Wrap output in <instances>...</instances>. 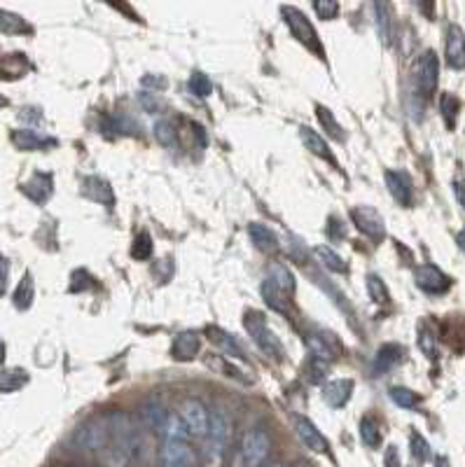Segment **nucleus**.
Returning <instances> with one entry per match:
<instances>
[{
    "label": "nucleus",
    "mask_w": 465,
    "mask_h": 467,
    "mask_svg": "<svg viewBox=\"0 0 465 467\" xmlns=\"http://www.w3.org/2000/svg\"><path fill=\"white\" fill-rule=\"evenodd\" d=\"M384 180L388 192L393 194V199L402 206H409L412 203V178L404 171H386Z\"/></svg>",
    "instance_id": "nucleus-18"
},
{
    "label": "nucleus",
    "mask_w": 465,
    "mask_h": 467,
    "mask_svg": "<svg viewBox=\"0 0 465 467\" xmlns=\"http://www.w3.org/2000/svg\"><path fill=\"white\" fill-rule=\"evenodd\" d=\"M5 355H7V346H5L3 339H0V364L5 362Z\"/></svg>",
    "instance_id": "nucleus-52"
},
{
    "label": "nucleus",
    "mask_w": 465,
    "mask_h": 467,
    "mask_svg": "<svg viewBox=\"0 0 465 467\" xmlns=\"http://www.w3.org/2000/svg\"><path fill=\"white\" fill-rule=\"evenodd\" d=\"M162 435H164V441H190V437H192L188 426H185L178 414H168Z\"/></svg>",
    "instance_id": "nucleus-27"
},
{
    "label": "nucleus",
    "mask_w": 465,
    "mask_h": 467,
    "mask_svg": "<svg viewBox=\"0 0 465 467\" xmlns=\"http://www.w3.org/2000/svg\"><path fill=\"white\" fill-rule=\"evenodd\" d=\"M272 453V437L265 428H250L239 446V467H260Z\"/></svg>",
    "instance_id": "nucleus-3"
},
{
    "label": "nucleus",
    "mask_w": 465,
    "mask_h": 467,
    "mask_svg": "<svg viewBox=\"0 0 465 467\" xmlns=\"http://www.w3.org/2000/svg\"><path fill=\"white\" fill-rule=\"evenodd\" d=\"M199 348H201V337L199 332L194 329H185V332H178L173 339V346H171V355L175 360H183V362H190L199 355Z\"/></svg>",
    "instance_id": "nucleus-15"
},
{
    "label": "nucleus",
    "mask_w": 465,
    "mask_h": 467,
    "mask_svg": "<svg viewBox=\"0 0 465 467\" xmlns=\"http://www.w3.org/2000/svg\"><path fill=\"white\" fill-rule=\"evenodd\" d=\"M33 294H36V285H33V276L31 274H24V278L19 280L14 290V307L19 311H26L31 309L33 304Z\"/></svg>",
    "instance_id": "nucleus-29"
},
{
    "label": "nucleus",
    "mask_w": 465,
    "mask_h": 467,
    "mask_svg": "<svg viewBox=\"0 0 465 467\" xmlns=\"http://www.w3.org/2000/svg\"><path fill=\"white\" fill-rule=\"evenodd\" d=\"M262 297H265V302L274 311H278V313H285L287 307H290V299H287V294H283L281 290H276V287L269 283V280L262 283Z\"/></svg>",
    "instance_id": "nucleus-32"
},
{
    "label": "nucleus",
    "mask_w": 465,
    "mask_h": 467,
    "mask_svg": "<svg viewBox=\"0 0 465 467\" xmlns=\"http://www.w3.org/2000/svg\"><path fill=\"white\" fill-rule=\"evenodd\" d=\"M243 325H246L248 334L252 337V342L260 348L262 353L267 355V358H281L283 355V344L281 339L276 337V332L272 327L267 325V320L262 313H246V320H243Z\"/></svg>",
    "instance_id": "nucleus-4"
},
{
    "label": "nucleus",
    "mask_w": 465,
    "mask_h": 467,
    "mask_svg": "<svg viewBox=\"0 0 465 467\" xmlns=\"http://www.w3.org/2000/svg\"><path fill=\"white\" fill-rule=\"evenodd\" d=\"M384 465L386 467H400V453H397V446H388L386 448Z\"/></svg>",
    "instance_id": "nucleus-50"
},
{
    "label": "nucleus",
    "mask_w": 465,
    "mask_h": 467,
    "mask_svg": "<svg viewBox=\"0 0 465 467\" xmlns=\"http://www.w3.org/2000/svg\"><path fill=\"white\" fill-rule=\"evenodd\" d=\"M316 117H318V122L327 129V133L332 135V138H337V140H342V138H344V129H342V124L334 120V115L329 113V110H327L325 106H316Z\"/></svg>",
    "instance_id": "nucleus-35"
},
{
    "label": "nucleus",
    "mask_w": 465,
    "mask_h": 467,
    "mask_svg": "<svg viewBox=\"0 0 465 467\" xmlns=\"http://www.w3.org/2000/svg\"><path fill=\"white\" fill-rule=\"evenodd\" d=\"M360 439L367 448L382 446V430H379V423L372 419V416H365V419L360 421Z\"/></svg>",
    "instance_id": "nucleus-31"
},
{
    "label": "nucleus",
    "mask_w": 465,
    "mask_h": 467,
    "mask_svg": "<svg viewBox=\"0 0 465 467\" xmlns=\"http://www.w3.org/2000/svg\"><path fill=\"white\" fill-rule=\"evenodd\" d=\"M166 419H168V411L162 402L157 400H148L145 404L140 406V421L143 426L152 432H164V426H166Z\"/></svg>",
    "instance_id": "nucleus-21"
},
{
    "label": "nucleus",
    "mask_w": 465,
    "mask_h": 467,
    "mask_svg": "<svg viewBox=\"0 0 465 467\" xmlns=\"http://www.w3.org/2000/svg\"><path fill=\"white\" fill-rule=\"evenodd\" d=\"M295 432H297V437L302 439V444L311 448L314 453H327L329 451V441L323 437V432H320L309 419H304V416H297V419H295Z\"/></svg>",
    "instance_id": "nucleus-11"
},
{
    "label": "nucleus",
    "mask_w": 465,
    "mask_h": 467,
    "mask_svg": "<svg viewBox=\"0 0 465 467\" xmlns=\"http://www.w3.org/2000/svg\"><path fill=\"white\" fill-rule=\"evenodd\" d=\"M456 241H459V245H461V250L465 252V229H463V232L459 234V239H456Z\"/></svg>",
    "instance_id": "nucleus-54"
},
{
    "label": "nucleus",
    "mask_w": 465,
    "mask_h": 467,
    "mask_svg": "<svg viewBox=\"0 0 465 467\" xmlns=\"http://www.w3.org/2000/svg\"><path fill=\"white\" fill-rule=\"evenodd\" d=\"M265 280H269V283H272L276 290H281L287 297L295 292V285H297V283H295L292 271L287 269V267H283V265H272V267H269Z\"/></svg>",
    "instance_id": "nucleus-25"
},
{
    "label": "nucleus",
    "mask_w": 465,
    "mask_h": 467,
    "mask_svg": "<svg viewBox=\"0 0 465 467\" xmlns=\"http://www.w3.org/2000/svg\"><path fill=\"white\" fill-rule=\"evenodd\" d=\"M155 135L164 148L178 145V129H175V124L171 120H159L155 124Z\"/></svg>",
    "instance_id": "nucleus-33"
},
{
    "label": "nucleus",
    "mask_w": 465,
    "mask_h": 467,
    "mask_svg": "<svg viewBox=\"0 0 465 467\" xmlns=\"http://www.w3.org/2000/svg\"><path fill=\"white\" fill-rule=\"evenodd\" d=\"M300 135H302V143L307 145V150H311V155H316V157H320V159L329 161L332 166H337V159H334V155H332V150L327 148V143L320 138V135H318L314 129H309V126H302Z\"/></svg>",
    "instance_id": "nucleus-23"
},
{
    "label": "nucleus",
    "mask_w": 465,
    "mask_h": 467,
    "mask_svg": "<svg viewBox=\"0 0 465 467\" xmlns=\"http://www.w3.org/2000/svg\"><path fill=\"white\" fill-rule=\"evenodd\" d=\"M248 236L252 245L262 252H274L278 250V234L274 232L272 227L262 225V222H250L248 225Z\"/></svg>",
    "instance_id": "nucleus-22"
},
{
    "label": "nucleus",
    "mask_w": 465,
    "mask_h": 467,
    "mask_svg": "<svg viewBox=\"0 0 465 467\" xmlns=\"http://www.w3.org/2000/svg\"><path fill=\"white\" fill-rule=\"evenodd\" d=\"M87 285H89V274H87V271L80 269V271H75V274H73V283H71L68 290H71V292H80V290H84Z\"/></svg>",
    "instance_id": "nucleus-48"
},
{
    "label": "nucleus",
    "mask_w": 465,
    "mask_h": 467,
    "mask_svg": "<svg viewBox=\"0 0 465 467\" xmlns=\"http://www.w3.org/2000/svg\"><path fill=\"white\" fill-rule=\"evenodd\" d=\"M314 255L318 257L320 265L329 271V274H349V265H346L342 255L337 252L334 248H329V245H316Z\"/></svg>",
    "instance_id": "nucleus-24"
},
{
    "label": "nucleus",
    "mask_w": 465,
    "mask_h": 467,
    "mask_svg": "<svg viewBox=\"0 0 465 467\" xmlns=\"http://www.w3.org/2000/svg\"><path fill=\"white\" fill-rule=\"evenodd\" d=\"M82 194L91 201L96 203H103V206H113L115 203V194H113V187H110L108 180L98 175H89L82 180Z\"/></svg>",
    "instance_id": "nucleus-17"
},
{
    "label": "nucleus",
    "mask_w": 465,
    "mask_h": 467,
    "mask_svg": "<svg viewBox=\"0 0 465 467\" xmlns=\"http://www.w3.org/2000/svg\"><path fill=\"white\" fill-rule=\"evenodd\" d=\"M108 439H110L108 419H91L78 430L75 444H78L82 451H101V448H106Z\"/></svg>",
    "instance_id": "nucleus-6"
},
{
    "label": "nucleus",
    "mask_w": 465,
    "mask_h": 467,
    "mask_svg": "<svg viewBox=\"0 0 465 467\" xmlns=\"http://www.w3.org/2000/svg\"><path fill=\"white\" fill-rule=\"evenodd\" d=\"M24 192H26V197L36 203H45L49 197H52L54 192V178L49 173H33L31 180L24 185Z\"/></svg>",
    "instance_id": "nucleus-20"
},
{
    "label": "nucleus",
    "mask_w": 465,
    "mask_h": 467,
    "mask_svg": "<svg viewBox=\"0 0 465 467\" xmlns=\"http://www.w3.org/2000/svg\"><path fill=\"white\" fill-rule=\"evenodd\" d=\"M140 87L148 89V91H164L168 87V80L164 75H157V73H148L140 78Z\"/></svg>",
    "instance_id": "nucleus-43"
},
{
    "label": "nucleus",
    "mask_w": 465,
    "mask_h": 467,
    "mask_svg": "<svg viewBox=\"0 0 465 467\" xmlns=\"http://www.w3.org/2000/svg\"><path fill=\"white\" fill-rule=\"evenodd\" d=\"M353 388H356V381L353 379H334L327 381L323 386V400L329 409H342V406L351 400Z\"/></svg>",
    "instance_id": "nucleus-12"
},
{
    "label": "nucleus",
    "mask_w": 465,
    "mask_h": 467,
    "mask_svg": "<svg viewBox=\"0 0 465 467\" xmlns=\"http://www.w3.org/2000/svg\"><path fill=\"white\" fill-rule=\"evenodd\" d=\"M180 419L188 426L192 437H206L208 435V423H210V411L206 404L197 400V397H188L180 402Z\"/></svg>",
    "instance_id": "nucleus-5"
},
{
    "label": "nucleus",
    "mask_w": 465,
    "mask_h": 467,
    "mask_svg": "<svg viewBox=\"0 0 465 467\" xmlns=\"http://www.w3.org/2000/svg\"><path fill=\"white\" fill-rule=\"evenodd\" d=\"M29 384V374L24 369H5L0 371V393H16Z\"/></svg>",
    "instance_id": "nucleus-30"
},
{
    "label": "nucleus",
    "mask_w": 465,
    "mask_h": 467,
    "mask_svg": "<svg viewBox=\"0 0 465 467\" xmlns=\"http://www.w3.org/2000/svg\"><path fill=\"white\" fill-rule=\"evenodd\" d=\"M7 278H10V262L5 255H0V297L7 290Z\"/></svg>",
    "instance_id": "nucleus-49"
},
{
    "label": "nucleus",
    "mask_w": 465,
    "mask_h": 467,
    "mask_svg": "<svg viewBox=\"0 0 465 467\" xmlns=\"http://www.w3.org/2000/svg\"><path fill=\"white\" fill-rule=\"evenodd\" d=\"M435 467H449V458H444V456H439L437 461H435Z\"/></svg>",
    "instance_id": "nucleus-53"
},
{
    "label": "nucleus",
    "mask_w": 465,
    "mask_h": 467,
    "mask_svg": "<svg viewBox=\"0 0 465 467\" xmlns=\"http://www.w3.org/2000/svg\"><path fill=\"white\" fill-rule=\"evenodd\" d=\"M12 143L16 150H24V152H38V150H47V148H54L56 140L49 138V135L40 133L36 129H16L12 131Z\"/></svg>",
    "instance_id": "nucleus-14"
},
{
    "label": "nucleus",
    "mask_w": 465,
    "mask_h": 467,
    "mask_svg": "<svg viewBox=\"0 0 465 467\" xmlns=\"http://www.w3.org/2000/svg\"><path fill=\"white\" fill-rule=\"evenodd\" d=\"M419 348L428 355V358H435V355H437V339H435L433 332H430V329H421V334H419Z\"/></svg>",
    "instance_id": "nucleus-44"
},
{
    "label": "nucleus",
    "mask_w": 465,
    "mask_h": 467,
    "mask_svg": "<svg viewBox=\"0 0 465 467\" xmlns=\"http://www.w3.org/2000/svg\"><path fill=\"white\" fill-rule=\"evenodd\" d=\"M325 232L329 236V241H342L344 236H346V225L342 222L339 217H327V227H325Z\"/></svg>",
    "instance_id": "nucleus-45"
},
{
    "label": "nucleus",
    "mask_w": 465,
    "mask_h": 467,
    "mask_svg": "<svg viewBox=\"0 0 465 467\" xmlns=\"http://www.w3.org/2000/svg\"><path fill=\"white\" fill-rule=\"evenodd\" d=\"M208 337H210V342L218 344L223 351H227L230 355H236V358H241V360H248V355L246 351L241 348V344L236 342V337L232 334H227L225 329H218V327H208Z\"/></svg>",
    "instance_id": "nucleus-26"
},
{
    "label": "nucleus",
    "mask_w": 465,
    "mask_h": 467,
    "mask_svg": "<svg viewBox=\"0 0 465 467\" xmlns=\"http://www.w3.org/2000/svg\"><path fill=\"white\" fill-rule=\"evenodd\" d=\"M439 108H442V115H444V120L449 126L456 124V115H459V110H461V101L454 96V93H444L442 101H439Z\"/></svg>",
    "instance_id": "nucleus-42"
},
{
    "label": "nucleus",
    "mask_w": 465,
    "mask_h": 467,
    "mask_svg": "<svg viewBox=\"0 0 465 467\" xmlns=\"http://www.w3.org/2000/svg\"><path fill=\"white\" fill-rule=\"evenodd\" d=\"M152 250H155V243H152V236L148 232H140L136 236V241L131 245V257L133 260H150L152 257Z\"/></svg>",
    "instance_id": "nucleus-37"
},
{
    "label": "nucleus",
    "mask_w": 465,
    "mask_h": 467,
    "mask_svg": "<svg viewBox=\"0 0 465 467\" xmlns=\"http://www.w3.org/2000/svg\"><path fill=\"white\" fill-rule=\"evenodd\" d=\"M206 364H208V367L218 369V371H223L225 376H230V379H239V381H243V384H250V379H248V376H243V374H241L239 369L232 367V364L227 362V360L218 358V355H208V358H206Z\"/></svg>",
    "instance_id": "nucleus-39"
},
{
    "label": "nucleus",
    "mask_w": 465,
    "mask_h": 467,
    "mask_svg": "<svg viewBox=\"0 0 465 467\" xmlns=\"http://www.w3.org/2000/svg\"><path fill=\"white\" fill-rule=\"evenodd\" d=\"M454 194H456V199H459V203L463 206V210H465V183H454Z\"/></svg>",
    "instance_id": "nucleus-51"
},
{
    "label": "nucleus",
    "mask_w": 465,
    "mask_h": 467,
    "mask_svg": "<svg viewBox=\"0 0 465 467\" xmlns=\"http://www.w3.org/2000/svg\"><path fill=\"white\" fill-rule=\"evenodd\" d=\"M374 14H377V31H379V38H382L384 42H391L393 29H391V14H388V5L377 3V5H374Z\"/></svg>",
    "instance_id": "nucleus-36"
},
{
    "label": "nucleus",
    "mask_w": 465,
    "mask_h": 467,
    "mask_svg": "<svg viewBox=\"0 0 465 467\" xmlns=\"http://www.w3.org/2000/svg\"><path fill=\"white\" fill-rule=\"evenodd\" d=\"M309 353H311V360H318V362H329L334 360L337 355L342 353V344L332 332H325L320 329L316 334H309Z\"/></svg>",
    "instance_id": "nucleus-9"
},
{
    "label": "nucleus",
    "mask_w": 465,
    "mask_h": 467,
    "mask_svg": "<svg viewBox=\"0 0 465 467\" xmlns=\"http://www.w3.org/2000/svg\"><path fill=\"white\" fill-rule=\"evenodd\" d=\"M446 63L451 68H465V33L456 24L446 29Z\"/></svg>",
    "instance_id": "nucleus-16"
},
{
    "label": "nucleus",
    "mask_w": 465,
    "mask_h": 467,
    "mask_svg": "<svg viewBox=\"0 0 465 467\" xmlns=\"http://www.w3.org/2000/svg\"><path fill=\"white\" fill-rule=\"evenodd\" d=\"M437 75H439V61H437V54L433 49L421 54L419 63H417V84L421 93H433L437 89Z\"/></svg>",
    "instance_id": "nucleus-10"
},
{
    "label": "nucleus",
    "mask_w": 465,
    "mask_h": 467,
    "mask_svg": "<svg viewBox=\"0 0 465 467\" xmlns=\"http://www.w3.org/2000/svg\"><path fill=\"white\" fill-rule=\"evenodd\" d=\"M0 108H7V98L3 96V93H0Z\"/></svg>",
    "instance_id": "nucleus-55"
},
{
    "label": "nucleus",
    "mask_w": 465,
    "mask_h": 467,
    "mask_svg": "<svg viewBox=\"0 0 465 467\" xmlns=\"http://www.w3.org/2000/svg\"><path fill=\"white\" fill-rule=\"evenodd\" d=\"M409 448H412V456L417 458L419 463H426L428 458H430V444L426 441L424 435H419L417 430L409 435Z\"/></svg>",
    "instance_id": "nucleus-41"
},
{
    "label": "nucleus",
    "mask_w": 465,
    "mask_h": 467,
    "mask_svg": "<svg viewBox=\"0 0 465 467\" xmlns=\"http://www.w3.org/2000/svg\"><path fill=\"white\" fill-rule=\"evenodd\" d=\"M351 220H353V225L358 227V232L365 234L367 239H372V241H384L386 225H384L382 215H379L374 208H369V206H356V208H351Z\"/></svg>",
    "instance_id": "nucleus-7"
},
{
    "label": "nucleus",
    "mask_w": 465,
    "mask_h": 467,
    "mask_svg": "<svg viewBox=\"0 0 465 467\" xmlns=\"http://www.w3.org/2000/svg\"><path fill=\"white\" fill-rule=\"evenodd\" d=\"M0 31L7 33V36H21V33H31V26L24 16L0 10Z\"/></svg>",
    "instance_id": "nucleus-28"
},
{
    "label": "nucleus",
    "mask_w": 465,
    "mask_h": 467,
    "mask_svg": "<svg viewBox=\"0 0 465 467\" xmlns=\"http://www.w3.org/2000/svg\"><path fill=\"white\" fill-rule=\"evenodd\" d=\"M281 14H283V19L287 24V29H290V33H292V38L297 42H302V45L307 49H311L314 54H318L320 58H325L323 42H320L314 24L307 19V14H304L300 7H290V5L281 7Z\"/></svg>",
    "instance_id": "nucleus-2"
},
{
    "label": "nucleus",
    "mask_w": 465,
    "mask_h": 467,
    "mask_svg": "<svg viewBox=\"0 0 465 467\" xmlns=\"http://www.w3.org/2000/svg\"><path fill=\"white\" fill-rule=\"evenodd\" d=\"M314 12L318 19H334L337 12H339V5L337 3H329V0H318V3H314Z\"/></svg>",
    "instance_id": "nucleus-46"
},
{
    "label": "nucleus",
    "mask_w": 465,
    "mask_h": 467,
    "mask_svg": "<svg viewBox=\"0 0 465 467\" xmlns=\"http://www.w3.org/2000/svg\"><path fill=\"white\" fill-rule=\"evenodd\" d=\"M159 461H162V467H197L199 458L190 441H164Z\"/></svg>",
    "instance_id": "nucleus-8"
},
{
    "label": "nucleus",
    "mask_w": 465,
    "mask_h": 467,
    "mask_svg": "<svg viewBox=\"0 0 465 467\" xmlns=\"http://www.w3.org/2000/svg\"><path fill=\"white\" fill-rule=\"evenodd\" d=\"M138 101H140V106L148 110V113H159V110H162V101H157L155 93H150V91H140Z\"/></svg>",
    "instance_id": "nucleus-47"
},
{
    "label": "nucleus",
    "mask_w": 465,
    "mask_h": 467,
    "mask_svg": "<svg viewBox=\"0 0 465 467\" xmlns=\"http://www.w3.org/2000/svg\"><path fill=\"white\" fill-rule=\"evenodd\" d=\"M417 285L428 294H442L449 290V278L435 265H424L417 269Z\"/></svg>",
    "instance_id": "nucleus-13"
},
{
    "label": "nucleus",
    "mask_w": 465,
    "mask_h": 467,
    "mask_svg": "<svg viewBox=\"0 0 465 467\" xmlns=\"http://www.w3.org/2000/svg\"><path fill=\"white\" fill-rule=\"evenodd\" d=\"M269 467H283V465H278V463H274V465H269Z\"/></svg>",
    "instance_id": "nucleus-56"
},
{
    "label": "nucleus",
    "mask_w": 465,
    "mask_h": 467,
    "mask_svg": "<svg viewBox=\"0 0 465 467\" xmlns=\"http://www.w3.org/2000/svg\"><path fill=\"white\" fill-rule=\"evenodd\" d=\"M391 400L397 406H402V409H417L419 402H421V397L414 393V390H409V388L395 386V388H391Z\"/></svg>",
    "instance_id": "nucleus-34"
},
{
    "label": "nucleus",
    "mask_w": 465,
    "mask_h": 467,
    "mask_svg": "<svg viewBox=\"0 0 465 467\" xmlns=\"http://www.w3.org/2000/svg\"><path fill=\"white\" fill-rule=\"evenodd\" d=\"M190 91L197 93V96H201V98H206V96L213 93V82H210V78L206 73L194 71L192 78H190Z\"/></svg>",
    "instance_id": "nucleus-40"
},
{
    "label": "nucleus",
    "mask_w": 465,
    "mask_h": 467,
    "mask_svg": "<svg viewBox=\"0 0 465 467\" xmlns=\"http://www.w3.org/2000/svg\"><path fill=\"white\" fill-rule=\"evenodd\" d=\"M367 292H369V297L374 299L377 304H388L391 302V292H388V287H386V283L379 276H374V274H369L367 276Z\"/></svg>",
    "instance_id": "nucleus-38"
},
{
    "label": "nucleus",
    "mask_w": 465,
    "mask_h": 467,
    "mask_svg": "<svg viewBox=\"0 0 465 467\" xmlns=\"http://www.w3.org/2000/svg\"><path fill=\"white\" fill-rule=\"evenodd\" d=\"M402 358H404V348L400 344H386L377 351L374 362H372V371H374V376H382V374L391 371L395 364H400Z\"/></svg>",
    "instance_id": "nucleus-19"
},
{
    "label": "nucleus",
    "mask_w": 465,
    "mask_h": 467,
    "mask_svg": "<svg viewBox=\"0 0 465 467\" xmlns=\"http://www.w3.org/2000/svg\"><path fill=\"white\" fill-rule=\"evenodd\" d=\"M234 435V426L232 419L225 411H210V423H208V435L204 437V451H201V461L206 467H220L223 465V458L227 453V446H230Z\"/></svg>",
    "instance_id": "nucleus-1"
}]
</instances>
